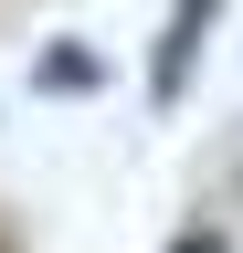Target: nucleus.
<instances>
[{"instance_id":"nucleus-1","label":"nucleus","mask_w":243,"mask_h":253,"mask_svg":"<svg viewBox=\"0 0 243 253\" xmlns=\"http://www.w3.org/2000/svg\"><path fill=\"white\" fill-rule=\"evenodd\" d=\"M233 0H169V21H159V42H148V106H180L191 95V74H201V42H211V21H222Z\"/></svg>"},{"instance_id":"nucleus-2","label":"nucleus","mask_w":243,"mask_h":253,"mask_svg":"<svg viewBox=\"0 0 243 253\" xmlns=\"http://www.w3.org/2000/svg\"><path fill=\"white\" fill-rule=\"evenodd\" d=\"M106 84V53L96 42H43L32 53V95H96Z\"/></svg>"},{"instance_id":"nucleus-3","label":"nucleus","mask_w":243,"mask_h":253,"mask_svg":"<svg viewBox=\"0 0 243 253\" xmlns=\"http://www.w3.org/2000/svg\"><path fill=\"white\" fill-rule=\"evenodd\" d=\"M169 253H233V232H222V221H191V232H180Z\"/></svg>"}]
</instances>
